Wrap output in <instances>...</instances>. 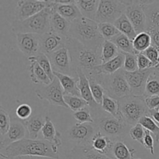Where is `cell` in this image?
<instances>
[{
  "instance_id": "obj_1",
  "label": "cell",
  "mask_w": 159,
  "mask_h": 159,
  "mask_svg": "<svg viewBox=\"0 0 159 159\" xmlns=\"http://www.w3.org/2000/svg\"><path fill=\"white\" fill-rule=\"evenodd\" d=\"M1 159L18 157H42L59 159L58 148L45 140L22 139L9 144L0 153Z\"/></svg>"
},
{
  "instance_id": "obj_2",
  "label": "cell",
  "mask_w": 159,
  "mask_h": 159,
  "mask_svg": "<svg viewBox=\"0 0 159 159\" xmlns=\"http://www.w3.org/2000/svg\"><path fill=\"white\" fill-rule=\"evenodd\" d=\"M68 37L75 39L84 47L93 51H101L105 41L99 32V23L84 16L71 23Z\"/></svg>"
},
{
  "instance_id": "obj_3",
  "label": "cell",
  "mask_w": 159,
  "mask_h": 159,
  "mask_svg": "<svg viewBox=\"0 0 159 159\" xmlns=\"http://www.w3.org/2000/svg\"><path fill=\"white\" fill-rule=\"evenodd\" d=\"M48 6L43 10L23 21L14 20L12 30L16 34H35L43 35L51 31V17L53 7L51 1H47Z\"/></svg>"
},
{
  "instance_id": "obj_4",
  "label": "cell",
  "mask_w": 159,
  "mask_h": 159,
  "mask_svg": "<svg viewBox=\"0 0 159 159\" xmlns=\"http://www.w3.org/2000/svg\"><path fill=\"white\" fill-rule=\"evenodd\" d=\"M67 48L69 51L75 68H80L85 73L93 71L98 65H102L101 51H93L84 47L75 39L68 37Z\"/></svg>"
},
{
  "instance_id": "obj_5",
  "label": "cell",
  "mask_w": 159,
  "mask_h": 159,
  "mask_svg": "<svg viewBox=\"0 0 159 159\" xmlns=\"http://www.w3.org/2000/svg\"><path fill=\"white\" fill-rule=\"evenodd\" d=\"M87 77H93L102 85L106 93L115 99H120L131 95V89L125 76V71L120 69L112 75H98L93 72L85 73Z\"/></svg>"
},
{
  "instance_id": "obj_6",
  "label": "cell",
  "mask_w": 159,
  "mask_h": 159,
  "mask_svg": "<svg viewBox=\"0 0 159 159\" xmlns=\"http://www.w3.org/2000/svg\"><path fill=\"white\" fill-rule=\"evenodd\" d=\"M118 102L124 121L128 125H136L143 116L148 115L149 110L144 96L131 94L118 99Z\"/></svg>"
},
{
  "instance_id": "obj_7",
  "label": "cell",
  "mask_w": 159,
  "mask_h": 159,
  "mask_svg": "<svg viewBox=\"0 0 159 159\" xmlns=\"http://www.w3.org/2000/svg\"><path fill=\"white\" fill-rule=\"evenodd\" d=\"M127 1L101 0L96 12L95 21L98 23H109L114 24L115 22L125 13Z\"/></svg>"
},
{
  "instance_id": "obj_8",
  "label": "cell",
  "mask_w": 159,
  "mask_h": 159,
  "mask_svg": "<svg viewBox=\"0 0 159 159\" xmlns=\"http://www.w3.org/2000/svg\"><path fill=\"white\" fill-rule=\"evenodd\" d=\"M54 72L67 75L71 77L77 78L76 68H75L71 54L67 47L48 54Z\"/></svg>"
},
{
  "instance_id": "obj_9",
  "label": "cell",
  "mask_w": 159,
  "mask_h": 159,
  "mask_svg": "<svg viewBox=\"0 0 159 159\" xmlns=\"http://www.w3.org/2000/svg\"><path fill=\"white\" fill-rule=\"evenodd\" d=\"M35 93L36 96L41 100L45 99L52 105L58 106L65 109L68 108L64 98L65 94L63 88L56 77L50 85H45L43 88L36 90Z\"/></svg>"
},
{
  "instance_id": "obj_10",
  "label": "cell",
  "mask_w": 159,
  "mask_h": 159,
  "mask_svg": "<svg viewBox=\"0 0 159 159\" xmlns=\"http://www.w3.org/2000/svg\"><path fill=\"white\" fill-rule=\"evenodd\" d=\"M99 131L110 138H118L127 134L130 131V125L112 116H104L99 119L97 124Z\"/></svg>"
},
{
  "instance_id": "obj_11",
  "label": "cell",
  "mask_w": 159,
  "mask_h": 159,
  "mask_svg": "<svg viewBox=\"0 0 159 159\" xmlns=\"http://www.w3.org/2000/svg\"><path fill=\"white\" fill-rule=\"evenodd\" d=\"M125 14L133 25L137 34L145 32L147 30V18L140 1H127Z\"/></svg>"
},
{
  "instance_id": "obj_12",
  "label": "cell",
  "mask_w": 159,
  "mask_h": 159,
  "mask_svg": "<svg viewBox=\"0 0 159 159\" xmlns=\"http://www.w3.org/2000/svg\"><path fill=\"white\" fill-rule=\"evenodd\" d=\"M16 37L19 49L28 58L40 54V35L35 34H16Z\"/></svg>"
},
{
  "instance_id": "obj_13",
  "label": "cell",
  "mask_w": 159,
  "mask_h": 159,
  "mask_svg": "<svg viewBox=\"0 0 159 159\" xmlns=\"http://www.w3.org/2000/svg\"><path fill=\"white\" fill-rule=\"evenodd\" d=\"M48 6L47 1L26 0L17 2L15 9V20L23 21L39 13Z\"/></svg>"
},
{
  "instance_id": "obj_14",
  "label": "cell",
  "mask_w": 159,
  "mask_h": 159,
  "mask_svg": "<svg viewBox=\"0 0 159 159\" xmlns=\"http://www.w3.org/2000/svg\"><path fill=\"white\" fill-rule=\"evenodd\" d=\"M155 69L138 70L134 72L125 71V76L131 89L132 95L138 96H144L145 86L148 78L150 77Z\"/></svg>"
},
{
  "instance_id": "obj_15",
  "label": "cell",
  "mask_w": 159,
  "mask_h": 159,
  "mask_svg": "<svg viewBox=\"0 0 159 159\" xmlns=\"http://www.w3.org/2000/svg\"><path fill=\"white\" fill-rule=\"evenodd\" d=\"M96 132L95 127L91 124H79L76 123L68 130V136L77 144L90 145V142Z\"/></svg>"
},
{
  "instance_id": "obj_16",
  "label": "cell",
  "mask_w": 159,
  "mask_h": 159,
  "mask_svg": "<svg viewBox=\"0 0 159 159\" xmlns=\"http://www.w3.org/2000/svg\"><path fill=\"white\" fill-rule=\"evenodd\" d=\"M68 38L52 31L40 35V53L48 55L65 48L67 45Z\"/></svg>"
},
{
  "instance_id": "obj_17",
  "label": "cell",
  "mask_w": 159,
  "mask_h": 159,
  "mask_svg": "<svg viewBox=\"0 0 159 159\" xmlns=\"http://www.w3.org/2000/svg\"><path fill=\"white\" fill-rule=\"evenodd\" d=\"M26 132L27 130L23 122L19 119H13L11 121L7 134L0 138V148L3 149L12 143L24 139Z\"/></svg>"
},
{
  "instance_id": "obj_18",
  "label": "cell",
  "mask_w": 159,
  "mask_h": 159,
  "mask_svg": "<svg viewBox=\"0 0 159 159\" xmlns=\"http://www.w3.org/2000/svg\"><path fill=\"white\" fill-rule=\"evenodd\" d=\"M115 142L114 140L102 134L98 130L92 138L90 146L98 153L112 158V152Z\"/></svg>"
},
{
  "instance_id": "obj_19",
  "label": "cell",
  "mask_w": 159,
  "mask_h": 159,
  "mask_svg": "<svg viewBox=\"0 0 159 159\" xmlns=\"http://www.w3.org/2000/svg\"><path fill=\"white\" fill-rule=\"evenodd\" d=\"M147 18V30H159V1H140Z\"/></svg>"
},
{
  "instance_id": "obj_20",
  "label": "cell",
  "mask_w": 159,
  "mask_h": 159,
  "mask_svg": "<svg viewBox=\"0 0 159 159\" xmlns=\"http://www.w3.org/2000/svg\"><path fill=\"white\" fill-rule=\"evenodd\" d=\"M68 159H113L98 153L90 145L76 144L68 153Z\"/></svg>"
},
{
  "instance_id": "obj_21",
  "label": "cell",
  "mask_w": 159,
  "mask_h": 159,
  "mask_svg": "<svg viewBox=\"0 0 159 159\" xmlns=\"http://www.w3.org/2000/svg\"><path fill=\"white\" fill-rule=\"evenodd\" d=\"M76 72H77L78 75V86H79V91H80L81 97L88 102L89 106L92 109L96 108V106L99 105L95 102L94 99H93L91 89H90L89 82L86 75L85 74L83 70L80 68H76Z\"/></svg>"
},
{
  "instance_id": "obj_22",
  "label": "cell",
  "mask_w": 159,
  "mask_h": 159,
  "mask_svg": "<svg viewBox=\"0 0 159 159\" xmlns=\"http://www.w3.org/2000/svg\"><path fill=\"white\" fill-rule=\"evenodd\" d=\"M51 2L54 10L71 23L82 17L75 1H72L69 3H56L54 1Z\"/></svg>"
},
{
  "instance_id": "obj_23",
  "label": "cell",
  "mask_w": 159,
  "mask_h": 159,
  "mask_svg": "<svg viewBox=\"0 0 159 159\" xmlns=\"http://www.w3.org/2000/svg\"><path fill=\"white\" fill-rule=\"evenodd\" d=\"M124 54L120 52L119 55L116 56L115 58L102 64L100 65H98L93 69V71L95 74L98 75H112L115 72L118 71L119 70L123 69L124 64ZM88 73V72H87Z\"/></svg>"
},
{
  "instance_id": "obj_24",
  "label": "cell",
  "mask_w": 159,
  "mask_h": 159,
  "mask_svg": "<svg viewBox=\"0 0 159 159\" xmlns=\"http://www.w3.org/2000/svg\"><path fill=\"white\" fill-rule=\"evenodd\" d=\"M54 76L60 82L64 90L65 96H75L81 97L80 91L78 86L77 78L71 77L67 75L61 74V73L54 72Z\"/></svg>"
},
{
  "instance_id": "obj_25",
  "label": "cell",
  "mask_w": 159,
  "mask_h": 159,
  "mask_svg": "<svg viewBox=\"0 0 159 159\" xmlns=\"http://www.w3.org/2000/svg\"><path fill=\"white\" fill-rule=\"evenodd\" d=\"M51 6H52V3H51ZM71 23V22L57 13L53 8V12L51 17V27L52 32L56 33L61 36L68 37Z\"/></svg>"
},
{
  "instance_id": "obj_26",
  "label": "cell",
  "mask_w": 159,
  "mask_h": 159,
  "mask_svg": "<svg viewBox=\"0 0 159 159\" xmlns=\"http://www.w3.org/2000/svg\"><path fill=\"white\" fill-rule=\"evenodd\" d=\"M45 124L42 129V135L45 141H48L51 144H54L56 147L59 148L62 145V141L61 140L60 132L56 130L54 124L52 123L49 116H45Z\"/></svg>"
},
{
  "instance_id": "obj_27",
  "label": "cell",
  "mask_w": 159,
  "mask_h": 159,
  "mask_svg": "<svg viewBox=\"0 0 159 159\" xmlns=\"http://www.w3.org/2000/svg\"><path fill=\"white\" fill-rule=\"evenodd\" d=\"M28 60L30 62L29 69L30 71V77L31 82L34 84H42L45 85H50L52 81L49 79L48 75L42 69L39 64L33 59H28Z\"/></svg>"
},
{
  "instance_id": "obj_28",
  "label": "cell",
  "mask_w": 159,
  "mask_h": 159,
  "mask_svg": "<svg viewBox=\"0 0 159 159\" xmlns=\"http://www.w3.org/2000/svg\"><path fill=\"white\" fill-rule=\"evenodd\" d=\"M27 130L30 139L37 140L39 133L42 131L45 124V119L40 115L29 118L26 120H21Z\"/></svg>"
},
{
  "instance_id": "obj_29",
  "label": "cell",
  "mask_w": 159,
  "mask_h": 159,
  "mask_svg": "<svg viewBox=\"0 0 159 159\" xmlns=\"http://www.w3.org/2000/svg\"><path fill=\"white\" fill-rule=\"evenodd\" d=\"M101 107H102V109L104 111L109 113L110 116H113V117L119 120L125 122L124 120V116H123L120 110L119 102H118L117 99H115L113 98L110 97V96H108L106 93V95L103 97V99H102Z\"/></svg>"
},
{
  "instance_id": "obj_30",
  "label": "cell",
  "mask_w": 159,
  "mask_h": 159,
  "mask_svg": "<svg viewBox=\"0 0 159 159\" xmlns=\"http://www.w3.org/2000/svg\"><path fill=\"white\" fill-rule=\"evenodd\" d=\"M78 8L82 16L95 20L96 12L99 8V1L98 0H78L75 1Z\"/></svg>"
},
{
  "instance_id": "obj_31",
  "label": "cell",
  "mask_w": 159,
  "mask_h": 159,
  "mask_svg": "<svg viewBox=\"0 0 159 159\" xmlns=\"http://www.w3.org/2000/svg\"><path fill=\"white\" fill-rule=\"evenodd\" d=\"M135 149L129 148L123 141H116L112 152V158L113 159H142L134 158Z\"/></svg>"
},
{
  "instance_id": "obj_32",
  "label": "cell",
  "mask_w": 159,
  "mask_h": 159,
  "mask_svg": "<svg viewBox=\"0 0 159 159\" xmlns=\"http://www.w3.org/2000/svg\"><path fill=\"white\" fill-rule=\"evenodd\" d=\"M114 26L118 29V30L121 33V34H124L131 40H134L136 36L138 34L135 31L133 25L131 24L129 19L127 18V15L125 13L123 14L114 23Z\"/></svg>"
},
{
  "instance_id": "obj_33",
  "label": "cell",
  "mask_w": 159,
  "mask_h": 159,
  "mask_svg": "<svg viewBox=\"0 0 159 159\" xmlns=\"http://www.w3.org/2000/svg\"><path fill=\"white\" fill-rule=\"evenodd\" d=\"M110 41L113 42L117 47V48L120 50V52L133 54H136V55L138 54V53L134 48L133 40H131L128 37L121 34V33Z\"/></svg>"
},
{
  "instance_id": "obj_34",
  "label": "cell",
  "mask_w": 159,
  "mask_h": 159,
  "mask_svg": "<svg viewBox=\"0 0 159 159\" xmlns=\"http://www.w3.org/2000/svg\"><path fill=\"white\" fill-rule=\"evenodd\" d=\"M120 54L117 47L110 40H105L101 48V61L102 64L106 63L112 59L115 58Z\"/></svg>"
},
{
  "instance_id": "obj_35",
  "label": "cell",
  "mask_w": 159,
  "mask_h": 159,
  "mask_svg": "<svg viewBox=\"0 0 159 159\" xmlns=\"http://www.w3.org/2000/svg\"><path fill=\"white\" fill-rule=\"evenodd\" d=\"M133 45L134 50L138 54L145 51L152 46V38L150 34L146 31L138 34L133 40Z\"/></svg>"
},
{
  "instance_id": "obj_36",
  "label": "cell",
  "mask_w": 159,
  "mask_h": 159,
  "mask_svg": "<svg viewBox=\"0 0 159 159\" xmlns=\"http://www.w3.org/2000/svg\"><path fill=\"white\" fill-rule=\"evenodd\" d=\"M88 78L89 82L90 89H91L92 94H93V99H94L95 102L98 104V105H101L104 96L106 95V91L104 89L103 87L102 86L100 83L97 82L96 79L93 77L89 76Z\"/></svg>"
},
{
  "instance_id": "obj_37",
  "label": "cell",
  "mask_w": 159,
  "mask_h": 159,
  "mask_svg": "<svg viewBox=\"0 0 159 159\" xmlns=\"http://www.w3.org/2000/svg\"><path fill=\"white\" fill-rule=\"evenodd\" d=\"M28 59H33V60L36 61L39 64V65L41 67L42 69L45 71V73L48 75V76L49 77V79H51V81H53L55 79L54 71H53L51 61H50L49 57H48V55L40 53V54H37L35 57H30V58Z\"/></svg>"
},
{
  "instance_id": "obj_38",
  "label": "cell",
  "mask_w": 159,
  "mask_h": 159,
  "mask_svg": "<svg viewBox=\"0 0 159 159\" xmlns=\"http://www.w3.org/2000/svg\"><path fill=\"white\" fill-rule=\"evenodd\" d=\"M99 30L104 40L110 41L120 34V32L113 23H99Z\"/></svg>"
},
{
  "instance_id": "obj_39",
  "label": "cell",
  "mask_w": 159,
  "mask_h": 159,
  "mask_svg": "<svg viewBox=\"0 0 159 159\" xmlns=\"http://www.w3.org/2000/svg\"><path fill=\"white\" fill-rule=\"evenodd\" d=\"M153 96H159V79L155 75V71L148 78L145 86L144 97L145 98Z\"/></svg>"
},
{
  "instance_id": "obj_40",
  "label": "cell",
  "mask_w": 159,
  "mask_h": 159,
  "mask_svg": "<svg viewBox=\"0 0 159 159\" xmlns=\"http://www.w3.org/2000/svg\"><path fill=\"white\" fill-rule=\"evenodd\" d=\"M138 124H141L145 130H148L155 138V141L159 142V125L148 115L143 116Z\"/></svg>"
},
{
  "instance_id": "obj_41",
  "label": "cell",
  "mask_w": 159,
  "mask_h": 159,
  "mask_svg": "<svg viewBox=\"0 0 159 159\" xmlns=\"http://www.w3.org/2000/svg\"><path fill=\"white\" fill-rule=\"evenodd\" d=\"M64 98L68 108H70L74 112H77L85 107H89L88 102L79 96H65Z\"/></svg>"
},
{
  "instance_id": "obj_42",
  "label": "cell",
  "mask_w": 159,
  "mask_h": 159,
  "mask_svg": "<svg viewBox=\"0 0 159 159\" xmlns=\"http://www.w3.org/2000/svg\"><path fill=\"white\" fill-rule=\"evenodd\" d=\"M73 116L79 124H93L95 120L92 116L89 107H87L73 113Z\"/></svg>"
},
{
  "instance_id": "obj_43",
  "label": "cell",
  "mask_w": 159,
  "mask_h": 159,
  "mask_svg": "<svg viewBox=\"0 0 159 159\" xmlns=\"http://www.w3.org/2000/svg\"><path fill=\"white\" fill-rule=\"evenodd\" d=\"M124 64L123 69L127 72H134L139 70L138 65V57L136 54H127V53H124Z\"/></svg>"
},
{
  "instance_id": "obj_44",
  "label": "cell",
  "mask_w": 159,
  "mask_h": 159,
  "mask_svg": "<svg viewBox=\"0 0 159 159\" xmlns=\"http://www.w3.org/2000/svg\"><path fill=\"white\" fill-rule=\"evenodd\" d=\"M11 120L9 113L2 108H0V135L1 138L7 134L10 127Z\"/></svg>"
},
{
  "instance_id": "obj_45",
  "label": "cell",
  "mask_w": 159,
  "mask_h": 159,
  "mask_svg": "<svg viewBox=\"0 0 159 159\" xmlns=\"http://www.w3.org/2000/svg\"><path fill=\"white\" fill-rule=\"evenodd\" d=\"M144 134H145V129L143 127V126L140 124H137L136 125L133 126L130 128L129 131L130 138L135 141H138V143L143 146V141H144Z\"/></svg>"
},
{
  "instance_id": "obj_46",
  "label": "cell",
  "mask_w": 159,
  "mask_h": 159,
  "mask_svg": "<svg viewBox=\"0 0 159 159\" xmlns=\"http://www.w3.org/2000/svg\"><path fill=\"white\" fill-rule=\"evenodd\" d=\"M143 54L152 61L153 65V69H155L159 67V51L153 46H151L148 48Z\"/></svg>"
},
{
  "instance_id": "obj_47",
  "label": "cell",
  "mask_w": 159,
  "mask_h": 159,
  "mask_svg": "<svg viewBox=\"0 0 159 159\" xmlns=\"http://www.w3.org/2000/svg\"><path fill=\"white\" fill-rule=\"evenodd\" d=\"M32 111L33 110L30 106L26 103H23L16 108V114L20 120H26L30 118Z\"/></svg>"
},
{
  "instance_id": "obj_48",
  "label": "cell",
  "mask_w": 159,
  "mask_h": 159,
  "mask_svg": "<svg viewBox=\"0 0 159 159\" xmlns=\"http://www.w3.org/2000/svg\"><path fill=\"white\" fill-rule=\"evenodd\" d=\"M137 57H138V65L139 70H147L153 68L152 61L143 53L138 54Z\"/></svg>"
},
{
  "instance_id": "obj_49",
  "label": "cell",
  "mask_w": 159,
  "mask_h": 159,
  "mask_svg": "<svg viewBox=\"0 0 159 159\" xmlns=\"http://www.w3.org/2000/svg\"><path fill=\"white\" fill-rule=\"evenodd\" d=\"M143 146L145 147L146 149L150 152L152 155L155 154V144H154V138L152 137V133L148 130H145V134H144V141H143Z\"/></svg>"
},
{
  "instance_id": "obj_50",
  "label": "cell",
  "mask_w": 159,
  "mask_h": 159,
  "mask_svg": "<svg viewBox=\"0 0 159 159\" xmlns=\"http://www.w3.org/2000/svg\"><path fill=\"white\" fill-rule=\"evenodd\" d=\"M145 103L148 110H156L159 107V96H149L144 98Z\"/></svg>"
},
{
  "instance_id": "obj_51",
  "label": "cell",
  "mask_w": 159,
  "mask_h": 159,
  "mask_svg": "<svg viewBox=\"0 0 159 159\" xmlns=\"http://www.w3.org/2000/svg\"><path fill=\"white\" fill-rule=\"evenodd\" d=\"M146 32L148 33L152 38V46L155 47L159 51V30H148Z\"/></svg>"
},
{
  "instance_id": "obj_52",
  "label": "cell",
  "mask_w": 159,
  "mask_h": 159,
  "mask_svg": "<svg viewBox=\"0 0 159 159\" xmlns=\"http://www.w3.org/2000/svg\"><path fill=\"white\" fill-rule=\"evenodd\" d=\"M148 116H150L159 125V111L158 109H156V110H149Z\"/></svg>"
},
{
  "instance_id": "obj_53",
  "label": "cell",
  "mask_w": 159,
  "mask_h": 159,
  "mask_svg": "<svg viewBox=\"0 0 159 159\" xmlns=\"http://www.w3.org/2000/svg\"><path fill=\"white\" fill-rule=\"evenodd\" d=\"M155 75H156L157 77H158V79H159V72H157V71H155Z\"/></svg>"
},
{
  "instance_id": "obj_54",
  "label": "cell",
  "mask_w": 159,
  "mask_h": 159,
  "mask_svg": "<svg viewBox=\"0 0 159 159\" xmlns=\"http://www.w3.org/2000/svg\"><path fill=\"white\" fill-rule=\"evenodd\" d=\"M155 71H157V72H159V67H158V68H155Z\"/></svg>"
},
{
  "instance_id": "obj_55",
  "label": "cell",
  "mask_w": 159,
  "mask_h": 159,
  "mask_svg": "<svg viewBox=\"0 0 159 159\" xmlns=\"http://www.w3.org/2000/svg\"><path fill=\"white\" fill-rule=\"evenodd\" d=\"M158 111H159V107H158Z\"/></svg>"
},
{
  "instance_id": "obj_56",
  "label": "cell",
  "mask_w": 159,
  "mask_h": 159,
  "mask_svg": "<svg viewBox=\"0 0 159 159\" xmlns=\"http://www.w3.org/2000/svg\"><path fill=\"white\" fill-rule=\"evenodd\" d=\"M158 159H159V158H158Z\"/></svg>"
}]
</instances>
